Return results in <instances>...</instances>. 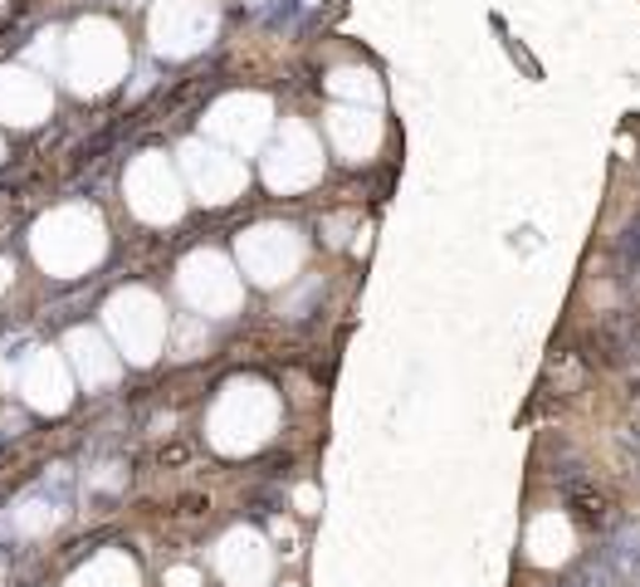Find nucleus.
Wrapping results in <instances>:
<instances>
[{"mask_svg": "<svg viewBox=\"0 0 640 587\" xmlns=\"http://www.w3.org/2000/svg\"><path fill=\"white\" fill-rule=\"evenodd\" d=\"M30 250H34V260H40V269H49L54 279L89 275L108 250L103 216H98L93 206H59V211L34 220Z\"/></svg>", "mask_w": 640, "mask_h": 587, "instance_id": "obj_1", "label": "nucleus"}, {"mask_svg": "<svg viewBox=\"0 0 640 587\" xmlns=\"http://www.w3.org/2000/svg\"><path fill=\"white\" fill-rule=\"evenodd\" d=\"M274 426H279V391L254 382V377H236L216 397L206 436L226 456H250V450H260L274 436Z\"/></svg>", "mask_w": 640, "mask_h": 587, "instance_id": "obj_2", "label": "nucleus"}, {"mask_svg": "<svg viewBox=\"0 0 640 587\" xmlns=\"http://www.w3.org/2000/svg\"><path fill=\"white\" fill-rule=\"evenodd\" d=\"M128 73V40L118 24L83 20L64 40V79L73 93H103Z\"/></svg>", "mask_w": 640, "mask_h": 587, "instance_id": "obj_3", "label": "nucleus"}, {"mask_svg": "<svg viewBox=\"0 0 640 587\" xmlns=\"http://www.w3.org/2000/svg\"><path fill=\"white\" fill-rule=\"evenodd\" d=\"M108 334H113L118 342V358H128V362H157L162 358V348H167V309L157 304V294L152 289H118L113 299H108Z\"/></svg>", "mask_w": 640, "mask_h": 587, "instance_id": "obj_4", "label": "nucleus"}, {"mask_svg": "<svg viewBox=\"0 0 640 587\" xmlns=\"http://www.w3.org/2000/svg\"><path fill=\"white\" fill-rule=\"evenodd\" d=\"M236 255H240V275L250 285L279 289L303 269V236L284 226V220H264V226H250L236 240Z\"/></svg>", "mask_w": 640, "mask_h": 587, "instance_id": "obj_5", "label": "nucleus"}, {"mask_svg": "<svg viewBox=\"0 0 640 587\" xmlns=\"http://www.w3.org/2000/svg\"><path fill=\"white\" fill-rule=\"evenodd\" d=\"M177 285L201 318H226V314H236L240 299H244L240 269L230 265L220 250H191L177 269Z\"/></svg>", "mask_w": 640, "mask_h": 587, "instance_id": "obj_6", "label": "nucleus"}, {"mask_svg": "<svg viewBox=\"0 0 640 587\" xmlns=\"http://www.w3.org/2000/svg\"><path fill=\"white\" fill-rule=\"evenodd\" d=\"M216 24H220L216 0H157L152 20H147V34H152L157 54L191 59L216 40Z\"/></svg>", "mask_w": 640, "mask_h": 587, "instance_id": "obj_7", "label": "nucleus"}, {"mask_svg": "<svg viewBox=\"0 0 640 587\" xmlns=\"http://www.w3.org/2000/svg\"><path fill=\"white\" fill-rule=\"evenodd\" d=\"M122 191H128V206L152 226H171L181 211H187V191H181L177 167L167 162L162 152H142L132 157L128 177H122Z\"/></svg>", "mask_w": 640, "mask_h": 587, "instance_id": "obj_8", "label": "nucleus"}, {"mask_svg": "<svg viewBox=\"0 0 640 587\" xmlns=\"http://www.w3.org/2000/svg\"><path fill=\"white\" fill-rule=\"evenodd\" d=\"M269 128H274V108L264 93H230L206 113V142L226 147V152H260Z\"/></svg>", "mask_w": 640, "mask_h": 587, "instance_id": "obj_9", "label": "nucleus"}, {"mask_svg": "<svg viewBox=\"0 0 640 587\" xmlns=\"http://www.w3.org/2000/svg\"><path fill=\"white\" fill-rule=\"evenodd\" d=\"M318 177H323V142H318L303 122L289 118L264 152V181L274 191L293 196V191H309Z\"/></svg>", "mask_w": 640, "mask_h": 587, "instance_id": "obj_10", "label": "nucleus"}, {"mask_svg": "<svg viewBox=\"0 0 640 587\" xmlns=\"http://www.w3.org/2000/svg\"><path fill=\"white\" fill-rule=\"evenodd\" d=\"M181 177H187V187L196 191V201H206V206H230L244 191V162L206 138L181 142Z\"/></svg>", "mask_w": 640, "mask_h": 587, "instance_id": "obj_11", "label": "nucleus"}, {"mask_svg": "<svg viewBox=\"0 0 640 587\" xmlns=\"http://www.w3.org/2000/svg\"><path fill=\"white\" fill-rule=\"evenodd\" d=\"M16 382H20V397L30 401L34 411H44V416H59V411H69V401H73V372H69L64 352L34 348L30 358L20 362Z\"/></svg>", "mask_w": 640, "mask_h": 587, "instance_id": "obj_12", "label": "nucleus"}, {"mask_svg": "<svg viewBox=\"0 0 640 587\" xmlns=\"http://www.w3.org/2000/svg\"><path fill=\"white\" fill-rule=\"evenodd\" d=\"M216 563L230 587H269V578H274V548L254 529H230L220 538Z\"/></svg>", "mask_w": 640, "mask_h": 587, "instance_id": "obj_13", "label": "nucleus"}, {"mask_svg": "<svg viewBox=\"0 0 640 587\" xmlns=\"http://www.w3.org/2000/svg\"><path fill=\"white\" fill-rule=\"evenodd\" d=\"M49 83L30 69H0V122L10 128H34L49 118Z\"/></svg>", "mask_w": 640, "mask_h": 587, "instance_id": "obj_14", "label": "nucleus"}, {"mask_svg": "<svg viewBox=\"0 0 640 587\" xmlns=\"http://www.w3.org/2000/svg\"><path fill=\"white\" fill-rule=\"evenodd\" d=\"M328 142L342 162H367V157L381 147V118L377 108H352V103H338L328 113Z\"/></svg>", "mask_w": 640, "mask_h": 587, "instance_id": "obj_15", "label": "nucleus"}, {"mask_svg": "<svg viewBox=\"0 0 640 587\" xmlns=\"http://www.w3.org/2000/svg\"><path fill=\"white\" fill-rule=\"evenodd\" d=\"M64 362H69V372L79 377L83 387H108L118 377V367L122 358L113 352V342H108L98 328H73V334L64 338Z\"/></svg>", "mask_w": 640, "mask_h": 587, "instance_id": "obj_16", "label": "nucleus"}, {"mask_svg": "<svg viewBox=\"0 0 640 587\" xmlns=\"http://www.w3.org/2000/svg\"><path fill=\"white\" fill-rule=\"evenodd\" d=\"M523 548L533 563H543V568H558V563L572 558L577 538H572V524L562 519V514H538L533 524H528L523 534Z\"/></svg>", "mask_w": 640, "mask_h": 587, "instance_id": "obj_17", "label": "nucleus"}, {"mask_svg": "<svg viewBox=\"0 0 640 587\" xmlns=\"http://www.w3.org/2000/svg\"><path fill=\"white\" fill-rule=\"evenodd\" d=\"M69 587H138V568H132L128 554H118V548H108V554H98L89 568H79L69 578Z\"/></svg>", "mask_w": 640, "mask_h": 587, "instance_id": "obj_18", "label": "nucleus"}, {"mask_svg": "<svg viewBox=\"0 0 640 587\" xmlns=\"http://www.w3.org/2000/svg\"><path fill=\"white\" fill-rule=\"evenodd\" d=\"M328 93L338 98V103H352V108L381 103V83H377V73H367V69H332Z\"/></svg>", "mask_w": 640, "mask_h": 587, "instance_id": "obj_19", "label": "nucleus"}, {"mask_svg": "<svg viewBox=\"0 0 640 587\" xmlns=\"http://www.w3.org/2000/svg\"><path fill=\"white\" fill-rule=\"evenodd\" d=\"M10 534H24V538H34V534H49L59 524V505H49V499H20L16 509H10V519H0Z\"/></svg>", "mask_w": 640, "mask_h": 587, "instance_id": "obj_20", "label": "nucleus"}, {"mask_svg": "<svg viewBox=\"0 0 640 587\" xmlns=\"http://www.w3.org/2000/svg\"><path fill=\"white\" fill-rule=\"evenodd\" d=\"M30 59H40V64H54V59H59V64H64V54H59V34L54 30L40 34V44L30 49Z\"/></svg>", "mask_w": 640, "mask_h": 587, "instance_id": "obj_21", "label": "nucleus"}, {"mask_svg": "<svg viewBox=\"0 0 640 587\" xmlns=\"http://www.w3.org/2000/svg\"><path fill=\"white\" fill-rule=\"evenodd\" d=\"M206 324L201 318H191V324H181V358H196V342H201Z\"/></svg>", "mask_w": 640, "mask_h": 587, "instance_id": "obj_22", "label": "nucleus"}, {"mask_svg": "<svg viewBox=\"0 0 640 587\" xmlns=\"http://www.w3.org/2000/svg\"><path fill=\"white\" fill-rule=\"evenodd\" d=\"M293 505H299L303 514H313L318 505H323V495H318L313 485H299V489H293Z\"/></svg>", "mask_w": 640, "mask_h": 587, "instance_id": "obj_23", "label": "nucleus"}, {"mask_svg": "<svg viewBox=\"0 0 640 587\" xmlns=\"http://www.w3.org/2000/svg\"><path fill=\"white\" fill-rule=\"evenodd\" d=\"M162 587H201V578H196V568H171Z\"/></svg>", "mask_w": 640, "mask_h": 587, "instance_id": "obj_24", "label": "nucleus"}, {"mask_svg": "<svg viewBox=\"0 0 640 587\" xmlns=\"http://www.w3.org/2000/svg\"><path fill=\"white\" fill-rule=\"evenodd\" d=\"M10 279H16V265H10V260H0V294L10 289Z\"/></svg>", "mask_w": 640, "mask_h": 587, "instance_id": "obj_25", "label": "nucleus"}, {"mask_svg": "<svg viewBox=\"0 0 640 587\" xmlns=\"http://www.w3.org/2000/svg\"><path fill=\"white\" fill-rule=\"evenodd\" d=\"M284 587H293V583H284Z\"/></svg>", "mask_w": 640, "mask_h": 587, "instance_id": "obj_26", "label": "nucleus"}, {"mask_svg": "<svg viewBox=\"0 0 640 587\" xmlns=\"http://www.w3.org/2000/svg\"><path fill=\"white\" fill-rule=\"evenodd\" d=\"M309 6H313V0H309Z\"/></svg>", "mask_w": 640, "mask_h": 587, "instance_id": "obj_27", "label": "nucleus"}]
</instances>
